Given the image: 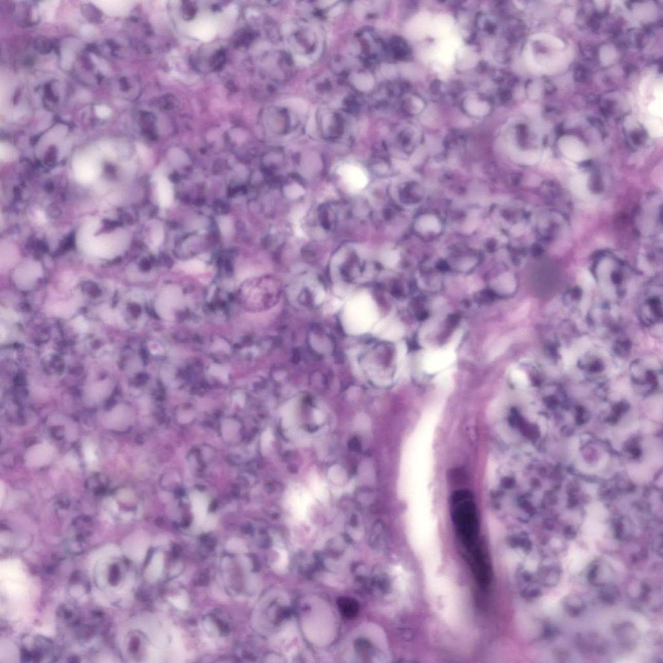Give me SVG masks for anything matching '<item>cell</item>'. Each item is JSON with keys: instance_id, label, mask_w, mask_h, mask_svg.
Wrapping results in <instances>:
<instances>
[{"instance_id": "obj_18", "label": "cell", "mask_w": 663, "mask_h": 663, "mask_svg": "<svg viewBox=\"0 0 663 663\" xmlns=\"http://www.w3.org/2000/svg\"><path fill=\"white\" fill-rule=\"evenodd\" d=\"M370 545L375 550H382L385 547V537L382 530L374 529L371 533Z\"/></svg>"}, {"instance_id": "obj_19", "label": "cell", "mask_w": 663, "mask_h": 663, "mask_svg": "<svg viewBox=\"0 0 663 663\" xmlns=\"http://www.w3.org/2000/svg\"><path fill=\"white\" fill-rule=\"evenodd\" d=\"M420 225L425 231H438L440 229V224L437 219L430 216L423 218Z\"/></svg>"}, {"instance_id": "obj_24", "label": "cell", "mask_w": 663, "mask_h": 663, "mask_svg": "<svg viewBox=\"0 0 663 663\" xmlns=\"http://www.w3.org/2000/svg\"><path fill=\"white\" fill-rule=\"evenodd\" d=\"M186 268L191 272H200L205 268V264L200 261H191L186 264Z\"/></svg>"}, {"instance_id": "obj_29", "label": "cell", "mask_w": 663, "mask_h": 663, "mask_svg": "<svg viewBox=\"0 0 663 663\" xmlns=\"http://www.w3.org/2000/svg\"><path fill=\"white\" fill-rule=\"evenodd\" d=\"M563 533H564L565 537L567 538L568 540L574 539L576 537V535H577V533H576L575 530L570 527H568L565 528Z\"/></svg>"}, {"instance_id": "obj_22", "label": "cell", "mask_w": 663, "mask_h": 663, "mask_svg": "<svg viewBox=\"0 0 663 663\" xmlns=\"http://www.w3.org/2000/svg\"><path fill=\"white\" fill-rule=\"evenodd\" d=\"M209 372L211 375L221 379L224 382H227L228 381V373L227 372L226 369L220 365H216V364L212 365L210 369H209Z\"/></svg>"}, {"instance_id": "obj_15", "label": "cell", "mask_w": 663, "mask_h": 663, "mask_svg": "<svg viewBox=\"0 0 663 663\" xmlns=\"http://www.w3.org/2000/svg\"><path fill=\"white\" fill-rule=\"evenodd\" d=\"M632 342L625 336L617 338L613 343V351L615 355L620 358H627L632 351Z\"/></svg>"}, {"instance_id": "obj_11", "label": "cell", "mask_w": 663, "mask_h": 663, "mask_svg": "<svg viewBox=\"0 0 663 663\" xmlns=\"http://www.w3.org/2000/svg\"><path fill=\"white\" fill-rule=\"evenodd\" d=\"M543 353L546 358L552 363L559 362L561 358L560 345L557 336L549 334V336L543 341Z\"/></svg>"}, {"instance_id": "obj_25", "label": "cell", "mask_w": 663, "mask_h": 663, "mask_svg": "<svg viewBox=\"0 0 663 663\" xmlns=\"http://www.w3.org/2000/svg\"><path fill=\"white\" fill-rule=\"evenodd\" d=\"M559 630L557 627L551 624H547L544 627L543 632V637L546 639H551L557 636Z\"/></svg>"}, {"instance_id": "obj_9", "label": "cell", "mask_w": 663, "mask_h": 663, "mask_svg": "<svg viewBox=\"0 0 663 663\" xmlns=\"http://www.w3.org/2000/svg\"><path fill=\"white\" fill-rule=\"evenodd\" d=\"M541 582L547 587H554L558 584L561 577L559 565H543L538 570Z\"/></svg>"}, {"instance_id": "obj_17", "label": "cell", "mask_w": 663, "mask_h": 663, "mask_svg": "<svg viewBox=\"0 0 663 663\" xmlns=\"http://www.w3.org/2000/svg\"><path fill=\"white\" fill-rule=\"evenodd\" d=\"M158 193L161 205L163 206L170 205L173 200V189L171 183L166 179L161 178L159 180Z\"/></svg>"}, {"instance_id": "obj_27", "label": "cell", "mask_w": 663, "mask_h": 663, "mask_svg": "<svg viewBox=\"0 0 663 663\" xmlns=\"http://www.w3.org/2000/svg\"><path fill=\"white\" fill-rule=\"evenodd\" d=\"M286 195L290 198H297L304 193L303 189L299 186H291L286 189Z\"/></svg>"}, {"instance_id": "obj_23", "label": "cell", "mask_w": 663, "mask_h": 663, "mask_svg": "<svg viewBox=\"0 0 663 663\" xmlns=\"http://www.w3.org/2000/svg\"><path fill=\"white\" fill-rule=\"evenodd\" d=\"M650 113L662 118V99H656L649 106Z\"/></svg>"}, {"instance_id": "obj_12", "label": "cell", "mask_w": 663, "mask_h": 663, "mask_svg": "<svg viewBox=\"0 0 663 663\" xmlns=\"http://www.w3.org/2000/svg\"><path fill=\"white\" fill-rule=\"evenodd\" d=\"M336 603L341 615L346 619H351L357 616L360 611L357 600L348 597H341L338 598Z\"/></svg>"}, {"instance_id": "obj_3", "label": "cell", "mask_w": 663, "mask_h": 663, "mask_svg": "<svg viewBox=\"0 0 663 663\" xmlns=\"http://www.w3.org/2000/svg\"><path fill=\"white\" fill-rule=\"evenodd\" d=\"M629 372L633 384L638 388L650 391L661 385V366L652 359H636L630 365Z\"/></svg>"}, {"instance_id": "obj_1", "label": "cell", "mask_w": 663, "mask_h": 663, "mask_svg": "<svg viewBox=\"0 0 663 663\" xmlns=\"http://www.w3.org/2000/svg\"><path fill=\"white\" fill-rule=\"evenodd\" d=\"M452 515L456 532L467 549L477 545L480 523L472 493L467 490H458L453 493Z\"/></svg>"}, {"instance_id": "obj_16", "label": "cell", "mask_w": 663, "mask_h": 663, "mask_svg": "<svg viewBox=\"0 0 663 663\" xmlns=\"http://www.w3.org/2000/svg\"><path fill=\"white\" fill-rule=\"evenodd\" d=\"M602 586L599 594V599L607 604H613L616 602L620 595L619 587L617 585L608 584Z\"/></svg>"}, {"instance_id": "obj_5", "label": "cell", "mask_w": 663, "mask_h": 663, "mask_svg": "<svg viewBox=\"0 0 663 663\" xmlns=\"http://www.w3.org/2000/svg\"><path fill=\"white\" fill-rule=\"evenodd\" d=\"M468 557L478 582L482 585H488L492 577V568L487 552L477 544L468 550Z\"/></svg>"}, {"instance_id": "obj_8", "label": "cell", "mask_w": 663, "mask_h": 663, "mask_svg": "<svg viewBox=\"0 0 663 663\" xmlns=\"http://www.w3.org/2000/svg\"><path fill=\"white\" fill-rule=\"evenodd\" d=\"M612 316L610 305L607 303H602L591 309L589 321L594 327H606L612 323Z\"/></svg>"}, {"instance_id": "obj_31", "label": "cell", "mask_w": 663, "mask_h": 663, "mask_svg": "<svg viewBox=\"0 0 663 663\" xmlns=\"http://www.w3.org/2000/svg\"><path fill=\"white\" fill-rule=\"evenodd\" d=\"M216 347H218L219 348H224V349L225 350H226L227 348L229 349V346L225 341H219V342L216 344Z\"/></svg>"}, {"instance_id": "obj_10", "label": "cell", "mask_w": 663, "mask_h": 663, "mask_svg": "<svg viewBox=\"0 0 663 663\" xmlns=\"http://www.w3.org/2000/svg\"><path fill=\"white\" fill-rule=\"evenodd\" d=\"M192 507L197 522L201 523L206 518L208 508V499L204 493L195 492L191 495Z\"/></svg>"}, {"instance_id": "obj_14", "label": "cell", "mask_w": 663, "mask_h": 663, "mask_svg": "<svg viewBox=\"0 0 663 663\" xmlns=\"http://www.w3.org/2000/svg\"><path fill=\"white\" fill-rule=\"evenodd\" d=\"M563 606L570 616L578 617L584 612L585 603L579 596H569L563 600Z\"/></svg>"}, {"instance_id": "obj_4", "label": "cell", "mask_w": 663, "mask_h": 663, "mask_svg": "<svg viewBox=\"0 0 663 663\" xmlns=\"http://www.w3.org/2000/svg\"><path fill=\"white\" fill-rule=\"evenodd\" d=\"M577 367L585 378L597 381L606 377L610 371V362L604 353L593 349L580 356Z\"/></svg>"}, {"instance_id": "obj_30", "label": "cell", "mask_w": 663, "mask_h": 663, "mask_svg": "<svg viewBox=\"0 0 663 663\" xmlns=\"http://www.w3.org/2000/svg\"><path fill=\"white\" fill-rule=\"evenodd\" d=\"M163 229H162L161 228H158V229H156V233H154V241L156 242V244H159V243H161L162 240H163Z\"/></svg>"}, {"instance_id": "obj_32", "label": "cell", "mask_w": 663, "mask_h": 663, "mask_svg": "<svg viewBox=\"0 0 663 663\" xmlns=\"http://www.w3.org/2000/svg\"><path fill=\"white\" fill-rule=\"evenodd\" d=\"M120 82H121V89L124 91L127 90V89H128V83H127L126 79H124V78L121 79Z\"/></svg>"}, {"instance_id": "obj_21", "label": "cell", "mask_w": 663, "mask_h": 663, "mask_svg": "<svg viewBox=\"0 0 663 663\" xmlns=\"http://www.w3.org/2000/svg\"><path fill=\"white\" fill-rule=\"evenodd\" d=\"M219 227L224 236L230 235L233 231V223L230 218L227 216H222L218 220Z\"/></svg>"}, {"instance_id": "obj_13", "label": "cell", "mask_w": 663, "mask_h": 663, "mask_svg": "<svg viewBox=\"0 0 663 663\" xmlns=\"http://www.w3.org/2000/svg\"><path fill=\"white\" fill-rule=\"evenodd\" d=\"M584 297V291L579 286H573L565 290L562 296L563 305L569 309L579 306Z\"/></svg>"}, {"instance_id": "obj_2", "label": "cell", "mask_w": 663, "mask_h": 663, "mask_svg": "<svg viewBox=\"0 0 663 663\" xmlns=\"http://www.w3.org/2000/svg\"><path fill=\"white\" fill-rule=\"evenodd\" d=\"M662 284L654 283L643 288L638 300L637 315L647 327L662 323L663 317Z\"/></svg>"}, {"instance_id": "obj_20", "label": "cell", "mask_w": 663, "mask_h": 663, "mask_svg": "<svg viewBox=\"0 0 663 663\" xmlns=\"http://www.w3.org/2000/svg\"><path fill=\"white\" fill-rule=\"evenodd\" d=\"M511 377L515 383L518 384L525 385L529 382V375L525 371L520 370H514L511 373Z\"/></svg>"}, {"instance_id": "obj_7", "label": "cell", "mask_w": 663, "mask_h": 663, "mask_svg": "<svg viewBox=\"0 0 663 663\" xmlns=\"http://www.w3.org/2000/svg\"><path fill=\"white\" fill-rule=\"evenodd\" d=\"M340 174L346 183L353 188L361 189L367 186V176L357 167L344 165L340 168Z\"/></svg>"}, {"instance_id": "obj_28", "label": "cell", "mask_w": 663, "mask_h": 663, "mask_svg": "<svg viewBox=\"0 0 663 663\" xmlns=\"http://www.w3.org/2000/svg\"><path fill=\"white\" fill-rule=\"evenodd\" d=\"M233 401L239 406H243L245 403V397L243 393H236L233 396Z\"/></svg>"}, {"instance_id": "obj_26", "label": "cell", "mask_w": 663, "mask_h": 663, "mask_svg": "<svg viewBox=\"0 0 663 663\" xmlns=\"http://www.w3.org/2000/svg\"><path fill=\"white\" fill-rule=\"evenodd\" d=\"M483 21L484 22H483L482 23L480 24V26L482 27L483 29L485 30L486 32H488V33H494V32L496 31V27H496V25L494 22L491 21L490 20L487 18H485Z\"/></svg>"}, {"instance_id": "obj_6", "label": "cell", "mask_w": 663, "mask_h": 663, "mask_svg": "<svg viewBox=\"0 0 663 663\" xmlns=\"http://www.w3.org/2000/svg\"><path fill=\"white\" fill-rule=\"evenodd\" d=\"M457 344L452 341L447 347L442 350L428 353L423 360V367L426 372L434 373L445 370L456 359L455 346Z\"/></svg>"}]
</instances>
